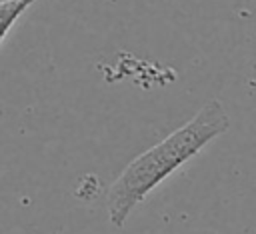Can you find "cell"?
I'll return each instance as SVG.
<instances>
[{"mask_svg":"<svg viewBox=\"0 0 256 234\" xmlns=\"http://www.w3.org/2000/svg\"><path fill=\"white\" fill-rule=\"evenodd\" d=\"M230 128V116L220 100H208L188 122L176 128L138 154L110 184L106 196L108 218L116 228H122L130 212L176 168L194 158L208 142Z\"/></svg>","mask_w":256,"mask_h":234,"instance_id":"cell-1","label":"cell"},{"mask_svg":"<svg viewBox=\"0 0 256 234\" xmlns=\"http://www.w3.org/2000/svg\"><path fill=\"white\" fill-rule=\"evenodd\" d=\"M34 2L36 0H14V2H6L0 6V44L4 36L10 32V28L14 26V22L20 18V14Z\"/></svg>","mask_w":256,"mask_h":234,"instance_id":"cell-2","label":"cell"},{"mask_svg":"<svg viewBox=\"0 0 256 234\" xmlns=\"http://www.w3.org/2000/svg\"><path fill=\"white\" fill-rule=\"evenodd\" d=\"M6 2H14V0H0V6H2V4H6Z\"/></svg>","mask_w":256,"mask_h":234,"instance_id":"cell-3","label":"cell"}]
</instances>
